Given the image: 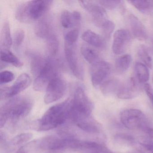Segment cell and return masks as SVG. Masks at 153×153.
Returning <instances> with one entry per match:
<instances>
[{
  "instance_id": "obj_33",
  "label": "cell",
  "mask_w": 153,
  "mask_h": 153,
  "mask_svg": "<svg viewBox=\"0 0 153 153\" xmlns=\"http://www.w3.org/2000/svg\"><path fill=\"white\" fill-rule=\"evenodd\" d=\"M103 7L110 10L116 8L121 3L120 1H111V0H101L97 1Z\"/></svg>"
},
{
  "instance_id": "obj_1",
  "label": "cell",
  "mask_w": 153,
  "mask_h": 153,
  "mask_svg": "<svg viewBox=\"0 0 153 153\" xmlns=\"http://www.w3.org/2000/svg\"><path fill=\"white\" fill-rule=\"evenodd\" d=\"M72 105L70 98L49 108L41 119L37 120L34 127L37 131H46L64 124L69 120Z\"/></svg>"
},
{
  "instance_id": "obj_22",
  "label": "cell",
  "mask_w": 153,
  "mask_h": 153,
  "mask_svg": "<svg viewBox=\"0 0 153 153\" xmlns=\"http://www.w3.org/2000/svg\"><path fill=\"white\" fill-rule=\"evenodd\" d=\"M59 42L57 36L52 34L46 39V49L48 58H55L59 52Z\"/></svg>"
},
{
  "instance_id": "obj_12",
  "label": "cell",
  "mask_w": 153,
  "mask_h": 153,
  "mask_svg": "<svg viewBox=\"0 0 153 153\" xmlns=\"http://www.w3.org/2000/svg\"><path fill=\"white\" fill-rule=\"evenodd\" d=\"M111 64L105 61L101 60L92 65L90 71L91 81L94 87L98 86L107 78L111 71Z\"/></svg>"
},
{
  "instance_id": "obj_4",
  "label": "cell",
  "mask_w": 153,
  "mask_h": 153,
  "mask_svg": "<svg viewBox=\"0 0 153 153\" xmlns=\"http://www.w3.org/2000/svg\"><path fill=\"white\" fill-rule=\"evenodd\" d=\"M123 125L130 130L138 129L153 138V128L151 127L146 115L140 110L128 109L124 110L120 114Z\"/></svg>"
},
{
  "instance_id": "obj_3",
  "label": "cell",
  "mask_w": 153,
  "mask_h": 153,
  "mask_svg": "<svg viewBox=\"0 0 153 153\" xmlns=\"http://www.w3.org/2000/svg\"><path fill=\"white\" fill-rule=\"evenodd\" d=\"M53 2L52 1H31L23 3L16 10V19L24 23L39 19L49 10Z\"/></svg>"
},
{
  "instance_id": "obj_38",
  "label": "cell",
  "mask_w": 153,
  "mask_h": 153,
  "mask_svg": "<svg viewBox=\"0 0 153 153\" xmlns=\"http://www.w3.org/2000/svg\"><path fill=\"white\" fill-rule=\"evenodd\" d=\"M116 138L118 139L122 140H125L126 141H128L130 143H133L134 142V138L130 135L128 134H119L116 135Z\"/></svg>"
},
{
  "instance_id": "obj_20",
  "label": "cell",
  "mask_w": 153,
  "mask_h": 153,
  "mask_svg": "<svg viewBox=\"0 0 153 153\" xmlns=\"http://www.w3.org/2000/svg\"><path fill=\"white\" fill-rule=\"evenodd\" d=\"M121 84L119 79L111 78L105 81L100 87L101 92L105 95H109L114 93H117Z\"/></svg>"
},
{
  "instance_id": "obj_6",
  "label": "cell",
  "mask_w": 153,
  "mask_h": 153,
  "mask_svg": "<svg viewBox=\"0 0 153 153\" xmlns=\"http://www.w3.org/2000/svg\"><path fill=\"white\" fill-rule=\"evenodd\" d=\"M69 120L81 130L87 133L97 134L101 131V126L91 114L78 111L72 108V105Z\"/></svg>"
},
{
  "instance_id": "obj_24",
  "label": "cell",
  "mask_w": 153,
  "mask_h": 153,
  "mask_svg": "<svg viewBox=\"0 0 153 153\" xmlns=\"http://www.w3.org/2000/svg\"><path fill=\"white\" fill-rule=\"evenodd\" d=\"M131 57L129 54H124L118 58L115 61L114 68L118 74H123L126 72L130 66Z\"/></svg>"
},
{
  "instance_id": "obj_10",
  "label": "cell",
  "mask_w": 153,
  "mask_h": 153,
  "mask_svg": "<svg viewBox=\"0 0 153 153\" xmlns=\"http://www.w3.org/2000/svg\"><path fill=\"white\" fill-rule=\"evenodd\" d=\"M72 108L74 110L88 114H91L94 105L87 95L85 89L81 86L76 88L72 99Z\"/></svg>"
},
{
  "instance_id": "obj_40",
  "label": "cell",
  "mask_w": 153,
  "mask_h": 153,
  "mask_svg": "<svg viewBox=\"0 0 153 153\" xmlns=\"http://www.w3.org/2000/svg\"><path fill=\"white\" fill-rule=\"evenodd\" d=\"M63 152H64L63 150H50L47 153H63Z\"/></svg>"
},
{
  "instance_id": "obj_29",
  "label": "cell",
  "mask_w": 153,
  "mask_h": 153,
  "mask_svg": "<svg viewBox=\"0 0 153 153\" xmlns=\"http://www.w3.org/2000/svg\"><path fill=\"white\" fill-rule=\"evenodd\" d=\"M41 149L40 139L35 140L19 148L16 153H37Z\"/></svg>"
},
{
  "instance_id": "obj_21",
  "label": "cell",
  "mask_w": 153,
  "mask_h": 153,
  "mask_svg": "<svg viewBox=\"0 0 153 153\" xmlns=\"http://www.w3.org/2000/svg\"><path fill=\"white\" fill-rule=\"evenodd\" d=\"M1 62L9 63L18 68L23 65L22 62L9 49H1Z\"/></svg>"
},
{
  "instance_id": "obj_34",
  "label": "cell",
  "mask_w": 153,
  "mask_h": 153,
  "mask_svg": "<svg viewBox=\"0 0 153 153\" xmlns=\"http://www.w3.org/2000/svg\"><path fill=\"white\" fill-rule=\"evenodd\" d=\"M15 76L13 73L8 71H5L1 72L0 74V84L8 83L14 80Z\"/></svg>"
},
{
  "instance_id": "obj_30",
  "label": "cell",
  "mask_w": 153,
  "mask_h": 153,
  "mask_svg": "<svg viewBox=\"0 0 153 153\" xmlns=\"http://www.w3.org/2000/svg\"><path fill=\"white\" fill-rule=\"evenodd\" d=\"M61 23L64 28H71L76 27L72 12L68 10L62 11L61 15Z\"/></svg>"
},
{
  "instance_id": "obj_23",
  "label": "cell",
  "mask_w": 153,
  "mask_h": 153,
  "mask_svg": "<svg viewBox=\"0 0 153 153\" xmlns=\"http://www.w3.org/2000/svg\"><path fill=\"white\" fill-rule=\"evenodd\" d=\"M13 43L10 27L8 22H5L3 24L1 35V49H9L11 47Z\"/></svg>"
},
{
  "instance_id": "obj_13",
  "label": "cell",
  "mask_w": 153,
  "mask_h": 153,
  "mask_svg": "<svg viewBox=\"0 0 153 153\" xmlns=\"http://www.w3.org/2000/svg\"><path fill=\"white\" fill-rule=\"evenodd\" d=\"M131 41L130 33L126 29H119L114 35L112 49L114 54H122L127 50Z\"/></svg>"
},
{
  "instance_id": "obj_32",
  "label": "cell",
  "mask_w": 153,
  "mask_h": 153,
  "mask_svg": "<svg viewBox=\"0 0 153 153\" xmlns=\"http://www.w3.org/2000/svg\"><path fill=\"white\" fill-rule=\"evenodd\" d=\"M115 25L113 22L107 19L101 27L105 39L109 40L114 31Z\"/></svg>"
},
{
  "instance_id": "obj_19",
  "label": "cell",
  "mask_w": 153,
  "mask_h": 153,
  "mask_svg": "<svg viewBox=\"0 0 153 153\" xmlns=\"http://www.w3.org/2000/svg\"><path fill=\"white\" fill-rule=\"evenodd\" d=\"M35 33L36 36L42 39H47L52 34V27L50 21L46 19H43L36 25Z\"/></svg>"
},
{
  "instance_id": "obj_15",
  "label": "cell",
  "mask_w": 153,
  "mask_h": 153,
  "mask_svg": "<svg viewBox=\"0 0 153 153\" xmlns=\"http://www.w3.org/2000/svg\"><path fill=\"white\" fill-rule=\"evenodd\" d=\"M129 25L133 36L139 41H145L148 38L146 29L143 23L132 14L128 17Z\"/></svg>"
},
{
  "instance_id": "obj_18",
  "label": "cell",
  "mask_w": 153,
  "mask_h": 153,
  "mask_svg": "<svg viewBox=\"0 0 153 153\" xmlns=\"http://www.w3.org/2000/svg\"><path fill=\"white\" fill-rule=\"evenodd\" d=\"M30 59V66L31 71L33 75L37 77L42 70L47 61L41 55L33 53H28Z\"/></svg>"
},
{
  "instance_id": "obj_26",
  "label": "cell",
  "mask_w": 153,
  "mask_h": 153,
  "mask_svg": "<svg viewBox=\"0 0 153 153\" xmlns=\"http://www.w3.org/2000/svg\"><path fill=\"white\" fill-rule=\"evenodd\" d=\"M135 72L137 79L140 83H146L148 81L149 73L147 67L143 63L137 62L135 64Z\"/></svg>"
},
{
  "instance_id": "obj_39",
  "label": "cell",
  "mask_w": 153,
  "mask_h": 153,
  "mask_svg": "<svg viewBox=\"0 0 153 153\" xmlns=\"http://www.w3.org/2000/svg\"><path fill=\"white\" fill-rule=\"evenodd\" d=\"M144 89L148 96L150 99L153 106V89H152L150 85L147 83H146L144 85Z\"/></svg>"
},
{
  "instance_id": "obj_28",
  "label": "cell",
  "mask_w": 153,
  "mask_h": 153,
  "mask_svg": "<svg viewBox=\"0 0 153 153\" xmlns=\"http://www.w3.org/2000/svg\"><path fill=\"white\" fill-rule=\"evenodd\" d=\"M139 58L148 68H151L153 66V60L148 49L145 45L139 46L137 50Z\"/></svg>"
},
{
  "instance_id": "obj_31",
  "label": "cell",
  "mask_w": 153,
  "mask_h": 153,
  "mask_svg": "<svg viewBox=\"0 0 153 153\" xmlns=\"http://www.w3.org/2000/svg\"><path fill=\"white\" fill-rule=\"evenodd\" d=\"M79 35L78 28H76L69 31L65 35V44L68 45H76Z\"/></svg>"
},
{
  "instance_id": "obj_17",
  "label": "cell",
  "mask_w": 153,
  "mask_h": 153,
  "mask_svg": "<svg viewBox=\"0 0 153 153\" xmlns=\"http://www.w3.org/2000/svg\"><path fill=\"white\" fill-rule=\"evenodd\" d=\"M82 38L85 42L96 48L102 49L105 47L106 45L104 37L91 30L85 31L82 34Z\"/></svg>"
},
{
  "instance_id": "obj_14",
  "label": "cell",
  "mask_w": 153,
  "mask_h": 153,
  "mask_svg": "<svg viewBox=\"0 0 153 153\" xmlns=\"http://www.w3.org/2000/svg\"><path fill=\"white\" fill-rule=\"evenodd\" d=\"M140 87L136 79L130 78L121 85L117 93L118 98L122 99H130L138 95Z\"/></svg>"
},
{
  "instance_id": "obj_37",
  "label": "cell",
  "mask_w": 153,
  "mask_h": 153,
  "mask_svg": "<svg viewBox=\"0 0 153 153\" xmlns=\"http://www.w3.org/2000/svg\"><path fill=\"white\" fill-rule=\"evenodd\" d=\"M140 145L141 149H144L146 153H153V141L151 139H145L140 142Z\"/></svg>"
},
{
  "instance_id": "obj_25",
  "label": "cell",
  "mask_w": 153,
  "mask_h": 153,
  "mask_svg": "<svg viewBox=\"0 0 153 153\" xmlns=\"http://www.w3.org/2000/svg\"><path fill=\"white\" fill-rule=\"evenodd\" d=\"M81 52L85 59L92 66L102 60L98 53L95 51L88 46L85 45L82 46Z\"/></svg>"
},
{
  "instance_id": "obj_35",
  "label": "cell",
  "mask_w": 153,
  "mask_h": 153,
  "mask_svg": "<svg viewBox=\"0 0 153 153\" xmlns=\"http://www.w3.org/2000/svg\"><path fill=\"white\" fill-rule=\"evenodd\" d=\"M25 38V33L22 29H18L14 35V43L16 47H19L24 42Z\"/></svg>"
},
{
  "instance_id": "obj_27",
  "label": "cell",
  "mask_w": 153,
  "mask_h": 153,
  "mask_svg": "<svg viewBox=\"0 0 153 153\" xmlns=\"http://www.w3.org/2000/svg\"><path fill=\"white\" fill-rule=\"evenodd\" d=\"M131 4L139 11L144 14H149L153 10V1H130Z\"/></svg>"
},
{
  "instance_id": "obj_41",
  "label": "cell",
  "mask_w": 153,
  "mask_h": 153,
  "mask_svg": "<svg viewBox=\"0 0 153 153\" xmlns=\"http://www.w3.org/2000/svg\"><path fill=\"white\" fill-rule=\"evenodd\" d=\"M152 46H153V40H152Z\"/></svg>"
},
{
  "instance_id": "obj_11",
  "label": "cell",
  "mask_w": 153,
  "mask_h": 153,
  "mask_svg": "<svg viewBox=\"0 0 153 153\" xmlns=\"http://www.w3.org/2000/svg\"><path fill=\"white\" fill-rule=\"evenodd\" d=\"M79 2L83 8L91 14L97 26L100 28L107 20L106 11L100 4L88 1H79Z\"/></svg>"
},
{
  "instance_id": "obj_9",
  "label": "cell",
  "mask_w": 153,
  "mask_h": 153,
  "mask_svg": "<svg viewBox=\"0 0 153 153\" xmlns=\"http://www.w3.org/2000/svg\"><path fill=\"white\" fill-rule=\"evenodd\" d=\"M64 51L66 60L73 75L79 79L83 80L84 70L79 59L76 45H68L65 44Z\"/></svg>"
},
{
  "instance_id": "obj_16",
  "label": "cell",
  "mask_w": 153,
  "mask_h": 153,
  "mask_svg": "<svg viewBox=\"0 0 153 153\" xmlns=\"http://www.w3.org/2000/svg\"><path fill=\"white\" fill-rule=\"evenodd\" d=\"M33 137L31 133H23L17 135L16 137L6 142L1 148L3 149L6 153L12 152L16 149L21 147L24 144L30 140Z\"/></svg>"
},
{
  "instance_id": "obj_2",
  "label": "cell",
  "mask_w": 153,
  "mask_h": 153,
  "mask_svg": "<svg viewBox=\"0 0 153 153\" xmlns=\"http://www.w3.org/2000/svg\"><path fill=\"white\" fill-rule=\"evenodd\" d=\"M33 107V101L26 97H17L10 99L1 107V128L5 126L8 120L16 124L29 114Z\"/></svg>"
},
{
  "instance_id": "obj_36",
  "label": "cell",
  "mask_w": 153,
  "mask_h": 153,
  "mask_svg": "<svg viewBox=\"0 0 153 153\" xmlns=\"http://www.w3.org/2000/svg\"><path fill=\"white\" fill-rule=\"evenodd\" d=\"M84 153H113L106 147L97 142L95 146L84 152Z\"/></svg>"
},
{
  "instance_id": "obj_42",
  "label": "cell",
  "mask_w": 153,
  "mask_h": 153,
  "mask_svg": "<svg viewBox=\"0 0 153 153\" xmlns=\"http://www.w3.org/2000/svg\"></svg>"
},
{
  "instance_id": "obj_5",
  "label": "cell",
  "mask_w": 153,
  "mask_h": 153,
  "mask_svg": "<svg viewBox=\"0 0 153 153\" xmlns=\"http://www.w3.org/2000/svg\"><path fill=\"white\" fill-rule=\"evenodd\" d=\"M60 61L55 58H48L42 70L36 77L33 83L34 90L42 92L46 90L51 80L58 76V71L62 68Z\"/></svg>"
},
{
  "instance_id": "obj_7",
  "label": "cell",
  "mask_w": 153,
  "mask_h": 153,
  "mask_svg": "<svg viewBox=\"0 0 153 153\" xmlns=\"http://www.w3.org/2000/svg\"><path fill=\"white\" fill-rule=\"evenodd\" d=\"M67 89V84L59 76L53 78L48 85L44 97L46 104L51 103L59 100L64 96Z\"/></svg>"
},
{
  "instance_id": "obj_8",
  "label": "cell",
  "mask_w": 153,
  "mask_h": 153,
  "mask_svg": "<svg viewBox=\"0 0 153 153\" xmlns=\"http://www.w3.org/2000/svg\"><path fill=\"white\" fill-rule=\"evenodd\" d=\"M31 82V77L27 73L21 74L11 87L1 88V100H4L17 95L29 87Z\"/></svg>"
}]
</instances>
